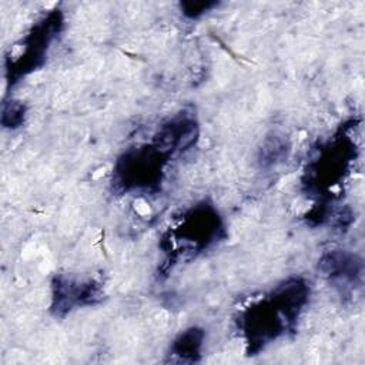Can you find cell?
<instances>
[{"mask_svg":"<svg viewBox=\"0 0 365 365\" xmlns=\"http://www.w3.org/2000/svg\"><path fill=\"white\" fill-rule=\"evenodd\" d=\"M202 341H203V333L199 330H189L187 333L182 334L180 337L178 341L174 342V355H180L185 358L192 357V359H194L193 355L199 354L200 347H202Z\"/></svg>","mask_w":365,"mask_h":365,"instance_id":"6da1fadb","label":"cell"}]
</instances>
